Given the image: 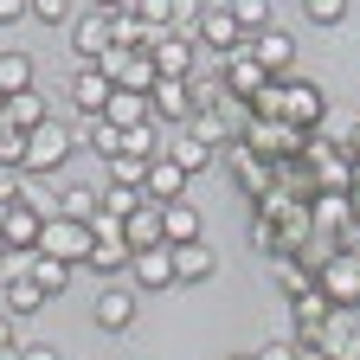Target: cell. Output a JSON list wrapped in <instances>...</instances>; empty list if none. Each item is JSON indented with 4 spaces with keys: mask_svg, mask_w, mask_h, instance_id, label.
I'll return each instance as SVG.
<instances>
[{
    "mask_svg": "<svg viewBox=\"0 0 360 360\" xmlns=\"http://www.w3.org/2000/svg\"><path fill=\"white\" fill-rule=\"evenodd\" d=\"M71 97H77V110L103 116V110H110V97H116V84H110L97 65H77V77H71Z\"/></svg>",
    "mask_w": 360,
    "mask_h": 360,
    "instance_id": "cell-15",
    "label": "cell"
},
{
    "mask_svg": "<svg viewBox=\"0 0 360 360\" xmlns=\"http://www.w3.org/2000/svg\"><path fill=\"white\" fill-rule=\"evenodd\" d=\"M187 135H200L206 148H219V142H232V116H219V110H193Z\"/></svg>",
    "mask_w": 360,
    "mask_h": 360,
    "instance_id": "cell-31",
    "label": "cell"
},
{
    "mask_svg": "<svg viewBox=\"0 0 360 360\" xmlns=\"http://www.w3.org/2000/svg\"><path fill=\"white\" fill-rule=\"evenodd\" d=\"M20 180H26V167H0V206L20 200Z\"/></svg>",
    "mask_w": 360,
    "mask_h": 360,
    "instance_id": "cell-41",
    "label": "cell"
},
{
    "mask_svg": "<svg viewBox=\"0 0 360 360\" xmlns=\"http://www.w3.org/2000/svg\"><path fill=\"white\" fill-rule=\"evenodd\" d=\"M97 71H103L116 90H135V97H155V84H161L155 58H148V52H129V45H110V52L97 58Z\"/></svg>",
    "mask_w": 360,
    "mask_h": 360,
    "instance_id": "cell-2",
    "label": "cell"
},
{
    "mask_svg": "<svg viewBox=\"0 0 360 360\" xmlns=\"http://www.w3.org/2000/svg\"><path fill=\"white\" fill-rule=\"evenodd\" d=\"M97 200H103V212H116V219H129L135 206H148V193H142V187H129V180H110Z\"/></svg>",
    "mask_w": 360,
    "mask_h": 360,
    "instance_id": "cell-33",
    "label": "cell"
},
{
    "mask_svg": "<svg viewBox=\"0 0 360 360\" xmlns=\"http://www.w3.org/2000/svg\"><path fill=\"white\" fill-rule=\"evenodd\" d=\"M347 206H354V225H360V193H347Z\"/></svg>",
    "mask_w": 360,
    "mask_h": 360,
    "instance_id": "cell-49",
    "label": "cell"
},
{
    "mask_svg": "<svg viewBox=\"0 0 360 360\" xmlns=\"http://www.w3.org/2000/svg\"><path fill=\"white\" fill-rule=\"evenodd\" d=\"M0 110H7L13 129H39V122H45V97H39V90H20V97H7Z\"/></svg>",
    "mask_w": 360,
    "mask_h": 360,
    "instance_id": "cell-30",
    "label": "cell"
},
{
    "mask_svg": "<svg viewBox=\"0 0 360 360\" xmlns=\"http://www.w3.org/2000/svg\"><path fill=\"white\" fill-rule=\"evenodd\" d=\"M32 13V0H0V26H13V20H26Z\"/></svg>",
    "mask_w": 360,
    "mask_h": 360,
    "instance_id": "cell-45",
    "label": "cell"
},
{
    "mask_svg": "<svg viewBox=\"0 0 360 360\" xmlns=\"http://www.w3.org/2000/svg\"><path fill=\"white\" fill-rule=\"evenodd\" d=\"M20 90H39L32 84V58L26 52H0V103L20 97Z\"/></svg>",
    "mask_w": 360,
    "mask_h": 360,
    "instance_id": "cell-27",
    "label": "cell"
},
{
    "mask_svg": "<svg viewBox=\"0 0 360 360\" xmlns=\"http://www.w3.org/2000/svg\"><path fill=\"white\" fill-rule=\"evenodd\" d=\"M315 290H322L335 309H354V302H360V257L328 251V257H322V270H315Z\"/></svg>",
    "mask_w": 360,
    "mask_h": 360,
    "instance_id": "cell-3",
    "label": "cell"
},
{
    "mask_svg": "<svg viewBox=\"0 0 360 360\" xmlns=\"http://www.w3.org/2000/svg\"><path fill=\"white\" fill-rule=\"evenodd\" d=\"M103 212V200L97 193H90V187H71L65 193V219H77V225H90V219H97Z\"/></svg>",
    "mask_w": 360,
    "mask_h": 360,
    "instance_id": "cell-37",
    "label": "cell"
},
{
    "mask_svg": "<svg viewBox=\"0 0 360 360\" xmlns=\"http://www.w3.org/2000/svg\"><path fill=\"white\" fill-rule=\"evenodd\" d=\"M90 245H97V232L77 225V219H45V232H39V251L45 257H65V264H84Z\"/></svg>",
    "mask_w": 360,
    "mask_h": 360,
    "instance_id": "cell-5",
    "label": "cell"
},
{
    "mask_svg": "<svg viewBox=\"0 0 360 360\" xmlns=\"http://www.w3.org/2000/svg\"><path fill=\"white\" fill-rule=\"evenodd\" d=\"M71 270L77 264H65V257H45V251H32V264H26V277L45 290V296H58V290H71Z\"/></svg>",
    "mask_w": 360,
    "mask_h": 360,
    "instance_id": "cell-23",
    "label": "cell"
},
{
    "mask_svg": "<svg viewBox=\"0 0 360 360\" xmlns=\"http://www.w3.org/2000/svg\"><path fill=\"white\" fill-rule=\"evenodd\" d=\"M39 302H45V290H39V283L26 277V270H20V277L7 283V315H32Z\"/></svg>",
    "mask_w": 360,
    "mask_h": 360,
    "instance_id": "cell-34",
    "label": "cell"
},
{
    "mask_svg": "<svg viewBox=\"0 0 360 360\" xmlns=\"http://www.w3.org/2000/svg\"><path fill=\"white\" fill-rule=\"evenodd\" d=\"M142 193H148V206H174V200H187V174H180L167 155H155V161H148V180H142Z\"/></svg>",
    "mask_w": 360,
    "mask_h": 360,
    "instance_id": "cell-13",
    "label": "cell"
},
{
    "mask_svg": "<svg viewBox=\"0 0 360 360\" xmlns=\"http://www.w3.org/2000/svg\"><path fill=\"white\" fill-rule=\"evenodd\" d=\"M315 347H322V360H360V328L341 322V315H328V322L315 328Z\"/></svg>",
    "mask_w": 360,
    "mask_h": 360,
    "instance_id": "cell-16",
    "label": "cell"
},
{
    "mask_svg": "<svg viewBox=\"0 0 360 360\" xmlns=\"http://www.w3.org/2000/svg\"><path fill=\"white\" fill-rule=\"evenodd\" d=\"M71 142H77V135H71V129H58L52 116H45L39 129H26V174H52V167H65Z\"/></svg>",
    "mask_w": 360,
    "mask_h": 360,
    "instance_id": "cell-4",
    "label": "cell"
},
{
    "mask_svg": "<svg viewBox=\"0 0 360 360\" xmlns=\"http://www.w3.org/2000/svg\"><path fill=\"white\" fill-rule=\"evenodd\" d=\"M103 122L135 129V122H155V110H148V97H135V90H116V97H110V110H103Z\"/></svg>",
    "mask_w": 360,
    "mask_h": 360,
    "instance_id": "cell-28",
    "label": "cell"
},
{
    "mask_svg": "<svg viewBox=\"0 0 360 360\" xmlns=\"http://www.w3.org/2000/svg\"><path fill=\"white\" fill-rule=\"evenodd\" d=\"M225 13H232V26H238L245 39H257V32L270 26V0H232Z\"/></svg>",
    "mask_w": 360,
    "mask_h": 360,
    "instance_id": "cell-32",
    "label": "cell"
},
{
    "mask_svg": "<svg viewBox=\"0 0 360 360\" xmlns=\"http://www.w3.org/2000/svg\"><path fill=\"white\" fill-rule=\"evenodd\" d=\"M251 116H264V122H283V77H270L257 97H251Z\"/></svg>",
    "mask_w": 360,
    "mask_h": 360,
    "instance_id": "cell-35",
    "label": "cell"
},
{
    "mask_svg": "<svg viewBox=\"0 0 360 360\" xmlns=\"http://www.w3.org/2000/svg\"><path fill=\"white\" fill-rule=\"evenodd\" d=\"M20 360H58L52 347H20Z\"/></svg>",
    "mask_w": 360,
    "mask_h": 360,
    "instance_id": "cell-47",
    "label": "cell"
},
{
    "mask_svg": "<svg viewBox=\"0 0 360 360\" xmlns=\"http://www.w3.org/2000/svg\"><path fill=\"white\" fill-rule=\"evenodd\" d=\"M238 142H245L251 155H264L270 167H277V161H302V148H309V129H290V122H264V116H245Z\"/></svg>",
    "mask_w": 360,
    "mask_h": 360,
    "instance_id": "cell-1",
    "label": "cell"
},
{
    "mask_svg": "<svg viewBox=\"0 0 360 360\" xmlns=\"http://www.w3.org/2000/svg\"><path fill=\"white\" fill-rule=\"evenodd\" d=\"M39 232H45V212L20 193V200H13V212H7V232H0V238H7V251H39Z\"/></svg>",
    "mask_w": 360,
    "mask_h": 360,
    "instance_id": "cell-12",
    "label": "cell"
},
{
    "mask_svg": "<svg viewBox=\"0 0 360 360\" xmlns=\"http://www.w3.org/2000/svg\"><path fill=\"white\" fill-rule=\"evenodd\" d=\"M116 45V32H110V13H84L77 26H71V52H77V65H97L103 52Z\"/></svg>",
    "mask_w": 360,
    "mask_h": 360,
    "instance_id": "cell-11",
    "label": "cell"
},
{
    "mask_svg": "<svg viewBox=\"0 0 360 360\" xmlns=\"http://www.w3.org/2000/svg\"><path fill=\"white\" fill-rule=\"evenodd\" d=\"M232 360H257V354H232Z\"/></svg>",
    "mask_w": 360,
    "mask_h": 360,
    "instance_id": "cell-52",
    "label": "cell"
},
{
    "mask_svg": "<svg viewBox=\"0 0 360 360\" xmlns=\"http://www.w3.org/2000/svg\"><path fill=\"white\" fill-rule=\"evenodd\" d=\"M122 245H129V251H148V245H167V232H161V206H135V212L122 219Z\"/></svg>",
    "mask_w": 360,
    "mask_h": 360,
    "instance_id": "cell-18",
    "label": "cell"
},
{
    "mask_svg": "<svg viewBox=\"0 0 360 360\" xmlns=\"http://www.w3.org/2000/svg\"><path fill=\"white\" fill-rule=\"evenodd\" d=\"M148 58H155V71H161V77H187V71H193V39L161 32V39L148 45Z\"/></svg>",
    "mask_w": 360,
    "mask_h": 360,
    "instance_id": "cell-17",
    "label": "cell"
},
{
    "mask_svg": "<svg viewBox=\"0 0 360 360\" xmlns=\"http://www.w3.org/2000/svg\"><path fill=\"white\" fill-rule=\"evenodd\" d=\"M97 322H103V328H129V322H135V290L110 283V290L97 296Z\"/></svg>",
    "mask_w": 360,
    "mask_h": 360,
    "instance_id": "cell-25",
    "label": "cell"
},
{
    "mask_svg": "<svg viewBox=\"0 0 360 360\" xmlns=\"http://www.w3.org/2000/svg\"><path fill=\"white\" fill-rule=\"evenodd\" d=\"M7 212H13V206H0V232H7Z\"/></svg>",
    "mask_w": 360,
    "mask_h": 360,
    "instance_id": "cell-51",
    "label": "cell"
},
{
    "mask_svg": "<svg viewBox=\"0 0 360 360\" xmlns=\"http://www.w3.org/2000/svg\"><path fill=\"white\" fill-rule=\"evenodd\" d=\"M161 232H167V245H193V238H200V212H193L187 200L161 206Z\"/></svg>",
    "mask_w": 360,
    "mask_h": 360,
    "instance_id": "cell-26",
    "label": "cell"
},
{
    "mask_svg": "<svg viewBox=\"0 0 360 360\" xmlns=\"http://www.w3.org/2000/svg\"><path fill=\"white\" fill-rule=\"evenodd\" d=\"M129 283H142V290H174V245L129 251Z\"/></svg>",
    "mask_w": 360,
    "mask_h": 360,
    "instance_id": "cell-9",
    "label": "cell"
},
{
    "mask_svg": "<svg viewBox=\"0 0 360 360\" xmlns=\"http://www.w3.org/2000/svg\"><path fill=\"white\" fill-rule=\"evenodd\" d=\"M148 110H155V122L187 129V122H193V84H187V77H161L155 97H148Z\"/></svg>",
    "mask_w": 360,
    "mask_h": 360,
    "instance_id": "cell-8",
    "label": "cell"
},
{
    "mask_svg": "<svg viewBox=\"0 0 360 360\" xmlns=\"http://www.w3.org/2000/svg\"><path fill=\"white\" fill-rule=\"evenodd\" d=\"M302 13H309L315 26H341V20H347V0H302Z\"/></svg>",
    "mask_w": 360,
    "mask_h": 360,
    "instance_id": "cell-39",
    "label": "cell"
},
{
    "mask_svg": "<svg viewBox=\"0 0 360 360\" xmlns=\"http://www.w3.org/2000/svg\"><path fill=\"white\" fill-rule=\"evenodd\" d=\"M193 39H200V45H212V52H225V58H232V52H238V45H245V32L232 26V13H225V7H219V13H200V26H193Z\"/></svg>",
    "mask_w": 360,
    "mask_h": 360,
    "instance_id": "cell-19",
    "label": "cell"
},
{
    "mask_svg": "<svg viewBox=\"0 0 360 360\" xmlns=\"http://www.w3.org/2000/svg\"><path fill=\"white\" fill-rule=\"evenodd\" d=\"M264 84H270V71H264V65H257V58L245 52V45H238V52L225 58V97H238V103L251 110V97H257Z\"/></svg>",
    "mask_w": 360,
    "mask_h": 360,
    "instance_id": "cell-10",
    "label": "cell"
},
{
    "mask_svg": "<svg viewBox=\"0 0 360 360\" xmlns=\"http://www.w3.org/2000/svg\"><path fill=\"white\" fill-rule=\"evenodd\" d=\"M290 302H296V335H302V341H315V328L335 315V302H328L322 290H302V296H290Z\"/></svg>",
    "mask_w": 360,
    "mask_h": 360,
    "instance_id": "cell-24",
    "label": "cell"
},
{
    "mask_svg": "<svg viewBox=\"0 0 360 360\" xmlns=\"http://www.w3.org/2000/svg\"><path fill=\"white\" fill-rule=\"evenodd\" d=\"M90 232H97V238H122V219L116 212H97V219H90Z\"/></svg>",
    "mask_w": 360,
    "mask_h": 360,
    "instance_id": "cell-44",
    "label": "cell"
},
{
    "mask_svg": "<svg viewBox=\"0 0 360 360\" xmlns=\"http://www.w3.org/2000/svg\"><path fill=\"white\" fill-rule=\"evenodd\" d=\"M0 360H20V347H13V322L0 315Z\"/></svg>",
    "mask_w": 360,
    "mask_h": 360,
    "instance_id": "cell-46",
    "label": "cell"
},
{
    "mask_svg": "<svg viewBox=\"0 0 360 360\" xmlns=\"http://www.w3.org/2000/svg\"><path fill=\"white\" fill-rule=\"evenodd\" d=\"M354 193H360V155H354Z\"/></svg>",
    "mask_w": 360,
    "mask_h": 360,
    "instance_id": "cell-50",
    "label": "cell"
},
{
    "mask_svg": "<svg viewBox=\"0 0 360 360\" xmlns=\"http://www.w3.org/2000/svg\"><path fill=\"white\" fill-rule=\"evenodd\" d=\"M206 277H212V251H206V238L174 245V283H206Z\"/></svg>",
    "mask_w": 360,
    "mask_h": 360,
    "instance_id": "cell-20",
    "label": "cell"
},
{
    "mask_svg": "<svg viewBox=\"0 0 360 360\" xmlns=\"http://www.w3.org/2000/svg\"><path fill=\"white\" fill-rule=\"evenodd\" d=\"M283 122L290 129H322L328 122V103H322V90H315L309 77H283Z\"/></svg>",
    "mask_w": 360,
    "mask_h": 360,
    "instance_id": "cell-6",
    "label": "cell"
},
{
    "mask_svg": "<svg viewBox=\"0 0 360 360\" xmlns=\"http://www.w3.org/2000/svg\"><path fill=\"white\" fill-rule=\"evenodd\" d=\"M122 7H135V0H97V13H122Z\"/></svg>",
    "mask_w": 360,
    "mask_h": 360,
    "instance_id": "cell-48",
    "label": "cell"
},
{
    "mask_svg": "<svg viewBox=\"0 0 360 360\" xmlns=\"http://www.w3.org/2000/svg\"><path fill=\"white\" fill-rule=\"evenodd\" d=\"M257 360H296V341H290V335H277L270 347H257Z\"/></svg>",
    "mask_w": 360,
    "mask_h": 360,
    "instance_id": "cell-42",
    "label": "cell"
},
{
    "mask_svg": "<svg viewBox=\"0 0 360 360\" xmlns=\"http://www.w3.org/2000/svg\"><path fill=\"white\" fill-rule=\"evenodd\" d=\"M167 161H174L180 174H187V180H193V174H206V161H212V148L200 142V135H187V129H174V142H167Z\"/></svg>",
    "mask_w": 360,
    "mask_h": 360,
    "instance_id": "cell-21",
    "label": "cell"
},
{
    "mask_svg": "<svg viewBox=\"0 0 360 360\" xmlns=\"http://www.w3.org/2000/svg\"><path fill=\"white\" fill-rule=\"evenodd\" d=\"M110 180H129V187H142V180H148V161H135V155H116V161H110Z\"/></svg>",
    "mask_w": 360,
    "mask_h": 360,
    "instance_id": "cell-40",
    "label": "cell"
},
{
    "mask_svg": "<svg viewBox=\"0 0 360 360\" xmlns=\"http://www.w3.org/2000/svg\"><path fill=\"white\" fill-rule=\"evenodd\" d=\"M155 129H161V122H135V129H122V155L155 161Z\"/></svg>",
    "mask_w": 360,
    "mask_h": 360,
    "instance_id": "cell-36",
    "label": "cell"
},
{
    "mask_svg": "<svg viewBox=\"0 0 360 360\" xmlns=\"http://www.w3.org/2000/svg\"><path fill=\"white\" fill-rule=\"evenodd\" d=\"M0 257H7V238H0Z\"/></svg>",
    "mask_w": 360,
    "mask_h": 360,
    "instance_id": "cell-53",
    "label": "cell"
},
{
    "mask_svg": "<svg viewBox=\"0 0 360 360\" xmlns=\"http://www.w3.org/2000/svg\"><path fill=\"white\" fill-rule=\"evenodd\" d=\"M232 174H238V187H245L251 200H264V193H270V180H277V167H270L264 155H251L238 135H232Z\"/></svg>",
    "mask_w": 360,
    "mask_h": 360,
    "instance_id": "cell-14",
    "label": "cell"
},
{
    "mask_svg": "<svg viewBox=\"0 0 360 360\" xmlns=\"http://www.w3.org/2000/svg\"><path fill=\"white\" fill-rule=\"evenodd\" d=\"M84 264L97 270V277H122V270H129V245H122V238H97Z\"/></svg>",
    "mask_w": 360,
    "mask_h": 360,
    "instance_id": "cell-29",
    "label": "cell"
},
{
    "mask_svg": "<svg viewBox=\"0 0 360 360\" xmlns=\"http://www.w3.org/2000/svg\"><path fill=\"white\" fill-rule=\"evenodd\" d=\"M309 225H315V232H341V225H354L347 193H315L309 200Z\"/></svg>",
    "mask_w": 360,
    "mask_h": 360,
    "instance_id": "cell-22",
    "label": "cell"
},
{
    "mask_svg": "<svg viewBox=\"0 0 360 360\" xmlns=\"http://www.w3.org/2000/svg\"><path fill=\"white\" fill-rule=\"evenodd\" d=\"M90 148H97V155H103V161H116V155H122V129H116V122H103V116H97V122H90Z\"/></svg>",
    "mask_w": 360,
    "mask_h": 360,
    "instance_id": "cell-38",
    "label": "cell"
},
{
    "mask_svg": "<svg viewBox=\"0 0 360 360\" xmlns=\"http://www.w3.org/2000/svg\"><path fill=\"white\" fill-rule=\"evenodd\" d=\"M245 52H251L270 77H290V65H296V39H290L283 26H264L257 39H245Z\"/></svg>",
    "mask_w": 360,
    "mask_h": 360,
    "instance_id": "cell-7",
    "label": "cell"
},
{
    "mask_svg": "<svg viewBox=\"0 0 360 360\" xmlns=\"http://www.w3.org/2000/svg\"><path fill=\"white\" fill-rule=\"evenodd\" d=\"M71 0H32V20H65Z\"/></svg>",
    "mask_w": 360,
    "mask_h": 360,
    "instance_id": "cell-43",
    "label": "cell"
}]
</instances>
